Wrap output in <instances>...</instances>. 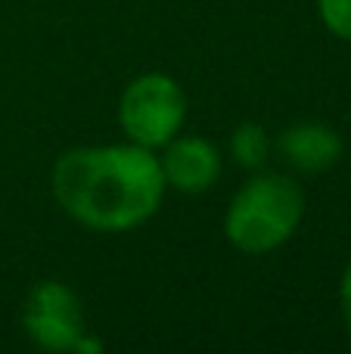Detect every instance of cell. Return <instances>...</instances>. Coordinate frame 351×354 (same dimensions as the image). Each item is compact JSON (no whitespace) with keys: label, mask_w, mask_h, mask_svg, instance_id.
I'll return each mask as SVG.
<instances>
[{"label":"cell","mask_w":351,"mask_h":354,"mask_svg":"<svg viewBox=\"0 0 351 354\" xmlns=\"http://www.w3.org/2000/svg\"><path fill=\"white\" fill-rule=\"evenodd\" d=\"M165 174L153 149L137 143L78 147L53 165V196L62 212L97 233L146 224L165 199Z\"/></svg>","instance_id":"6da1fadb"},{"label":"cell","mask_w":351,"mask_h":354,"mask_svg":"<svg viewBox=\"0 0 351 354\" xmlns=\"http://www.w3.org/2000/svg\"><path fill=\"white\" fill-rule=\"evenodd\" d=\"M305 218V193L292 177L265 171L255 174L236 189L227 214L224 233L230 245L243 255H267L280 249Z\"/></svg>","instance_id":"7a4b0ae2"},{"label":"cell","mask_w":351,"mask_h":354,"mask_svg":"<svg viewBox=\"0 0 351 354\" xmlns=\"http://www.w3.org/2000/svg\"><path fill=\"white\" fill-rule=\"evenodd\" d=\"M187 118V97L165 72H146L124 87L118 100V124L131 143L159 149L180 134Z\"/></svg>","instance_id":"3957f363"},{"label":"cell","mask_w":351,"mask_h":354,"mask_svg":"<svg viewBox=\"0 0 351 354\" xmlns=\"http://www.w3.org/2000/svg\"><path fill=\"white\" fill-rule=\"evenodd\" d=\"M25 336L44 351H75L84 336V308L72 286L44 280L28 292L22 308Z\"/></svg>","instance_id":"277c9868"},{"label":"cell","mask_w":351,"mask_h":354,"mask_svg":"<svg viewBox=\"0 0 351 354\" xmlns=\"http://www.w3.org/2000/svg\"><path fill=\"white\" fill-rule=\"evenodd\" d=\"M159 165L168 187L190 196L211 189L224 171L221 149L202 137H174L171 143H165V156L159 159Z\"/></svg>","instance_id":"5b68a950"},{"label":"cell","mask_w":351,"mask_h":354,"mask_svg":"<svg viewBox=\"0 0 351 354\" xmlns=\"http://www.w3.org/2000/svg\"><path fill=\"white\" fill-rule=\"evenodd\" d=\"M280 153L296 171L321 174L342 159V137L323 122H296L280 134Z\"/></svg>","instance_id":"8992f818"},{"label":"cell","mask_w":351,"mask_h":354,"mask_svg":"<svg viewBox=\"0 0 351 354\" xmlns=\"http://www.w3.org/2000/svg\"><path fill=\"white\" fill-rule=\"evenodd\" d=\"M230 156H234L236 165L249 168V171H258L267 162V156H271V137H267V131L255 122L240 124L234 131V137H230Z\"/></svg>","instance_id":"52a82bcc"},{"label":"cell","mask_w":351,"mask_h":354,"mask_svg":"<svg viewBox=\"0 0 351 354\" xmlns=\"http://www.w3.org/2000/svg\"><path fill=\"white\" fill-rule=\"evenodd\" d=\"M317 12L330 35L351 41V0H317Z\"/></svg>","instance_id":"ba28073f"},{"label":"cell","mask_w":351,"mask_h":354,"mask_svg":"<svg viewBox=\"0 0 351 354\" xmlns=\"http://www.w3.org/2000/svg\"><path fill=\"white\" fill-rule=\"evenodd\" d=\"M339 308H342V320H345V330L351 336V261L342 270V283H339Z\"/></svg>","instance_id":"9c48e42d"}]
</instances>
